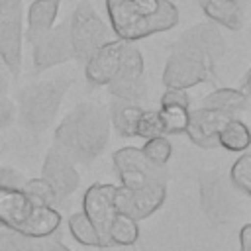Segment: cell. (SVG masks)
Returning a JSON list of instances; mask_svg holds the SVG:
<instances>
[{"instance_id": "6da1fadb", "label": "cell", "mask_w": 251, "mask_h": 251, "mask_svg": "<svg viewBox=\"0 0 251 251\" xmlns=\"http://www.w3.org/2000/svg\"><path fill=\"white\" fill-rule=\"evenodd\" d=\"M224 55V39L212 24H198L186 29L167 59L163 82L167 88L188 90L214 78V65Z\"/></svg>"}, {"instance_id": "7a4b0ae2", "label": "cell", "mask_w": 251, "mask_h": 251, "mask_svg": "<svg viewBox=\"0 0 251 251\" xmlns=\"http://www.w3.org/2000/svg\"><path fill=\"white\" fill-rule=\"evenodd\" d=\"M110 139L108 112L90 102L78 104L69 112L55 131V147L71 161L88 163L96 159Z\"/></svg>"}, {"instance_id": "3957f363", "label": "cell", "mask_w": 251, "mask_h": 251, "mask_svg": "<svg viewBox=\"0 0 251 251\" xmlns=\"http://www.w3.org/2000/svg\"><path fill=\"white\" fill-rule=\"evenodd\" d=\"M106 10L112 31L122 41H137L178 24V10L171 0H106Z\"/></svg>"}, {"instance_id": "277c9868", "label": "cell", "mask_w": 251, "mask_h": 251, "mask_svg": "<svg viewBox=\"0 0 251 251\" xmlns=\"http://www.w3.org/2000/svg\"><path fill=\"white\" fill-rule=\"evenodd\" d=\"M67 86H69V80L55 78V80L31 84L25 90H22V96H20L22 124L31 131L45 129L53 122Z\"/></svg>"}, {"instance_id": "5b68a950", "label": "cell", "mask_w": 251, "mask_h": 251, "mask_svg": "<svg viewBox=\"0 0 251 251\" xmlns=\"http://www.w3.org/2000/svg\"><path fill=\"white\" fill-rule=\"evenodd\" d=\"M69 35L73 59L80 63H86L94 51H98L104 43L110 41V29L86 0L75 8L73 18L69 22Z\"/></svg>"}, {"instance_id": "8992f818", "label": "cell", "mask_w": 251, "mask_h": 251, "mask_svg": "<svg viewBox=\"0 0 251 251\" xmlns=\"http://www.w3.org/2000/svg\"><path fill=\"white\" fill-rule=\"evenodd\" d=\"M114 169L120 176L122 186L137 190L149 186L153 182H167V175L163 167H157L145 159L141 149L137 147H124L112 155Z\"/></svg>"}, {"instance_id": "52a82bcc", "label": "cell", "mask_w": 251, "mask_h": 251, "mask_svg": "<svg viewBox=\"0 0 251 251\" xmlns=\"http://www.w3.org/2000/svg\"><path fill=\"white\" fill-rule=\"evenodd\" d=\"M106 86L110 94H114L120 100H127V102H137L145 94L143 57H141V51L135 45H131V41L124 43L118 73Z\"/></svg>"}, {"instance_id": "ba28073f", "label": "cell", "mask_w": 251, "mask_h": 251, "mask_svg": "<svg viewBox=\"0 0 251 251\" xmlns=\"http://www.w3.org/2000/svg\"><path fill=\"white\" fill-rule=\"evenodd\" d=\"M167 196V182H153L149 186L131 190L126 186L114 188V210L116 214H126L135 222L145 220L157 212Z\"/></svg>"}, {"instance_id": "9c48e42d", "label": "cell", "mask_w": 251, "mask_h": 251, "mask_svg": "<svg viewBox=\"0 0 251 251\" xmlns=\"http://www.w3.org/2000/svg\"><path fill=\"white\" fill-rule=\"evenodd\" d=\"M0 57L12 71L22 65V0H0Z\"/></svg>"}, {"instance_id": "30bf717a", "label": "cell", "mask_w": 251, "mask_h": 251, "mask_svg": "<svg viewBox=\"0 0 251 251\" xmlns=\"http://www.w3.org/2000/svg\"><path fill=\"white\" fill-rule=\"evenodd\" d=\"M31 45H33V67L37 73L73 59L69 24L51 27L49 31H45L37 39H33Z\"/></svg>"}, {"instance_id": "8fae6325", "label": "cell", "mask_w": 251, "mask_h": 251, "mask_svg": "<svg viewBox=\"0 0 251 251\" xmlns=\"http://www.w3.org/2000/svg\"><path fill=\"white\" fill-rule=\"evenodd\" d=\"M114 184H92L86 188L84 196H82V214L90 220V224L96 227V231L100 233V237L106 241L108 247H112L110 239H108V227L110 222L116 216L114 210Z\"/></svg>"}, {"instance_id": "7c38bea8", "label": "cell", "mask_w": 251, "mask_h": 251, "mask_svg": "<svg viewBox=\"0 0 251 251\" xmlns=\"http://www.w3.org/2000/svg\"><path fill=\"white\" fill-rule=\"evenodd\" d=\"M43 176L47 180V184L53 188L57 200H65L67 196H71L80 182L78 171L75 167V161H71L65 153H61L57 147L49 149L43 161Z\"/></svg>"}, {"instance_id": "4fadbf2b", "label": "cell", "mask_w": 251, "mask_h": 251, "mask_svg": "<svg viewBox=\"0 0 251 251\" xmlns=\"http://www.w3.org/2000/svg\"><path fill=\"white\" fill-rule=\"evenodd\" d=\"M235 116H227L224 112L218 110H210V108H198L192 110L188 114V126H186V133L190 137V141L198 147L204 149H212L218 145V131L224 127V124Z\"/></svg>"}, {"instance_id": "5bb4252c", "label": "cell", "mask_w": 251, "mask_h": 251, "mask_svg": "<svg viewBox=\"0 0 251 251\" xmlns=\"http://www.w3.org/2000/svg\"><path fill=\"white\" fill-rule=\"evenodd\" d=\"M124 43L126 41H122V39H110L108 43H104L98 51H94L90 55V59L84 63V73H86V78L90 84L102 86L114 78V75L118 73V67H120Z\"/></svg>"}, {"instance_id": "9a60e30c", "label": "cell", "mask_w": 251, "mask_h": 251, "mask_svg": "<svg viewBox=\"0 0 251 251\" xmlns=\"http://www.w3.org/2000/svg\"><path fill=\"white\" fill-rule=\"evenodd\" d=\"M33 206L35 204L22 188L0 186V226L20 231Z\"/></svg>"}, {"instance_id": "2e32d148", "label": "cell", "mask_w": 251, "mask_h": 251, "mask_svg": "<svg viewBox=\"0 0 251 251\" xmlns=\"http://www.w3.org/2000/svg\"><path fill=\"white\" fill-rule=\"evenodd\" d=\"M200 196H202V208L206 210V214L216 222L218 220L224 222L227 216L226 212L229 208V196L222 176H216V175L202 176Z\"/></svg>"}, {"instance_id": "e0dca14e", "label": "cell", "mask_w": 251, "mask_h": 251, "mask_svg": "<svg viewBox=\"0 0 251 251\" xmlns=\"http://www.w3.org/2000/svg\"><path fill=\"white\" fill-rule=\"evenodd\" d=\"M61 226V214L53 206H33L20 231L31 239L53 235Z\"/></svg>"}, {"instance_id": "ac0fdd59", "label": "cell", "mask_w": 251, "mask_h": 251, "mask_svg": "<svg viewBox=\"0 0 251 251\" xmlns=\"http://www.w3.org/2000/svg\"><path fill=\"white\" fill-rule=\"evenodd\" d=\"M59 0H33L27 10V39L33 41L41 33L49 31L53 27V22L57 18Z\"/></svg>"}, {"instance_id": "d6986e66", "label": "cell", "mask_w": 251, "mask_h": 251, "mask_svg": "<svg viewBox=\"0 0 251 251\" xmlns=\"http://www.w3.org/2000/svg\"><path fill=\"white\" fill-rule=\"evenodd\" d=\"M249 96L237 88H218L202 100V108L218 110L227 116H235L247 108Z\"/></svg>"}, {"instance_id": "ffe728a7", "label": "cell", "mask_w": 251, "mask_h": 251, "mask_svg": "<svg viewBox=\"0 0 251 251\" xmlns=\"http://www.w3.org/2000/svg\"><path fill=\"white\" fill-rule=\"evenodd\" d=\"M204 14L220 24V25H226L229 29H239L241 24H243V14H241V8L235 0H198Z\"/></svg>"}, {"instance_id": "44dd1931", "label": "cell", "mask_w": 251, "mask_h": 251, "mask_svg": "<svg viewBox=\"0 0 251 251\" xmlns=\"http://www.w3.org/2000/svg\"><path fill=\"white\" fill-rule=\"evenodd\" d=\"M141 114V108L135 102H127V100H120L116 98L110 106V124L116 127V131L122 137H135V124L137 118Z\"/></svg>"}, {"instance_id": "7402d4cb", "label": "cell", "mask_w": 251, "mask_h": 251, "mask_svg": "<svg viewBox=\"0 0 251 251\" xmlns=\"http://www.w3.org/2000/svg\"><path fill=\"white\" fill-rule=\"evenodd\" d=\"M218 145L227 149V151H233V153H243L247 151L249 143H251V135H249V129L247 126L237 120V118H229L224 127L218 131Z\"/></svg>"}, {"instance_id": "603a6c76", "label": "cell", "mask_w": 251, "mask_h": 251, "mask_svg": "<svg viewBox=\"0 0 251 251\" xmlns=\"http://www.w3.org/2000/svg\"><path fill=\"white\" fill-rule=\"evenodd\" d=\"M108 239L112 245H133L139 239V226L126 214H116L108 227Z\"/></svg>"}, {"instance_id": "cb8c5ba5", "label": "cell", "mask_w": 251, "mask_h": 251, "mask_svg": "<svg viewBox=\"0 0 251 251\" xmlns=\"http://www.w3.org/2000/svg\"><path fill=\"white\" fill-rule=\"evenodd\" d=\"M69 229H71V235L84 247H108L106 241L96 231V227L90 224V220L82 212H76L69 218Z\"/></svg>"}, {"instance_id": "d4e9b609", "label": "cell", "mask_w": 251, "mask_h": 251, "mask_svg": "<svg viewBox=\"0 0 251 251\" xmlns=\"http://www.w3.org/2000/svg\"><path fill=\"white\" fill-rule=\"evenodd\" d=\"M159 120L165 133H182L188 126V114L190 110L176 104H163L159 110Z\"/></svg>"}, {"instance_id": "484cf974", "label": "cell", "mask_w": 251, "mask_h": 251, "mask_svg": "<svg viewBox=\"0 0 251 251\" xmlns=\"http://www.w3.org/2000/svg\"><path fill=\"white\" fill-rule=\"evenodd\" d=\"M141 153L145 155V159L157 167H165L167 161L173 155V145L165 135H157V137H149L145 141V145L141 147Z\"/></svg>"}, {"instance_id": "4316f807", "label": "cell", "mask_w": 251, "mask_h": 251, "mask_svg": "<svg viewBox=\"0 0 251 251\" xmlns=\"http://www.w3.org/2000/svg\"><path fill=\"white\" fill-rule=\"evenodd\" d=\"M22 190L31 198V202L35 206H57L59 200L53 192V188L47 184L45 178H31V180H25L22 184Z\"/></svg>"}, {"instance_id": "83f0119b", "label": "cell", "mask_w": 251, "mask_h": 251, "mask_svg": "<svg viewBox=\"0 0 251 251\" xmlns=\"http://www.w3.org/2000/svg\"><path fill=\"white\" fill-rule=\"evenodd\" d=\"M231 184L243 194H251V153L243 151L229 171Z\"/></svg>"}, {"instance_id": "f1b7e54d", "label": "cell", "mask_w": 251, "mask_h": 251, "mask_svg": "<svg viewBox=\"0 0 251 251\" xmlns=\"http://www.w3.org/2000/svg\"><path fill=\"white\" fill-rule=\"evenodd\" d=\"M157 135H165L161 120H159V112L157 110H141L137 124H135V137H157Z\"/></svg>"}, {"instance_id": "f546056e", "label": "cell", "mask_w": 251, "mask_h": 251, "mask_svg": "<svg viewBox=\"0 0 251 251\" xmlns=\"http://www.w3.org/2000/svg\"><path fill=\"white\" fill-rule=\"evenodd\" d=\"M0 251H33V239L18 229L0 231Z\"/></svg>"}, {"instance_id": "4dcf8cb0", "label": "cell", "mask_w": 251, "mask_h": 251, "mask_svg": "<svg viewBox=\"0 0 251 251\" xmlns=\"http://www.w3.org/2000/svg\"><path fill=\"white\" fill-rule=\"evenodd\" d=\"M163 104H176V106H184L188 108L190 106V96L186 90L182 88H167L165 94L161 96V106Z\"/></svg>"}, {"instance_id": "1f68e13d", "label": "cell", "mask_w": 251, "mask_h": 251, "mask_svg": "<svg viewBox=\"0 0 251 251\" xmlns=\"http://www.w3.org/2000/svg\"><path fill=\"white\" fill-rule=\"evenodd\" d=\"M33 251H71V249L67 245H63L59 241V237L53 233V235H47L41 239H33Z\"/></svg>"}, {"instance_id": "d6a6232c", "label": "cell", "mask_w": 251, "mask_h": 251, "mask_svg": "<svg viewBox=\"0 0 251 251\" xmlns=\"http://www.w3.org/2000/svg\"><path fill=\"white\" fill-rule=\"evenodd\" d=\"M25 182V178L10 167H0V186H14V188H22V184Z\"/></svg>"}, {"instance_id": "836d02e7", "label": "cell", "mask_w": 251, "mask_h": 251, "mask_svg": "<svg viewBox=\"0 0 251 251\" xmlns=\"http://www.w3.org/2000/svg\"><path fill=\"white\" fill-rule=\"evenodd\" d=\"M14 116H16V106L6 96H0V127H8L14 122Z\"/></svg>"}, {"instance_id": "e575fe53", "label": "cell", "mask_w": 251, "mask_h": 251, "mask_svg": "<svg viewBox=\"0 0 251 251\" xmlns=\"http://www.w3.org/2000/svg\"><path fill=\"white\" fill-rule=\"evenodd\" d=\"M239 251H251V226L245 224L239 231Z\"/></svg>"}, {"instance_id": "d590c367", "label": "cell", "mask_w": 251, "mask_h": 251, "mask_svg": "<svg viewBox=\"0 0 251 251\" xmlns=\"http://www.w3.org/2000/svg\"><path fill=\"white\" fill-rule=\"evenodd\" d=\"M6 90H8V82L0 73V96H6Z\"/></svg>"}, {"instance_id": "8d00e7d4", "label": "cell", "mask_w": 251, "mask_h": 251, "mask_svg": "<svg viewBox=\"0 0 251 251\" xmlns=\"http://www.w3.org/2000/svg\"><path fill=\"white\" fill-rule=\"evenodd\" d=\"M235 2H237V4H239V2H245V0H235Z\"/></svg>"}, {"instance_id": "74e56055", "label": "cell", "mask_w": 251, "mask_h": 251, "mask_svg": "<svg viewBox=\"0 0 251 251\" xmlns=\"http://www.w3.org/2000/svg\"><path fill=\"white\" fill-rule=\"evenodd\" d=\"M0 151H2V139H0Z\"/></svg>"}]
</instances>
